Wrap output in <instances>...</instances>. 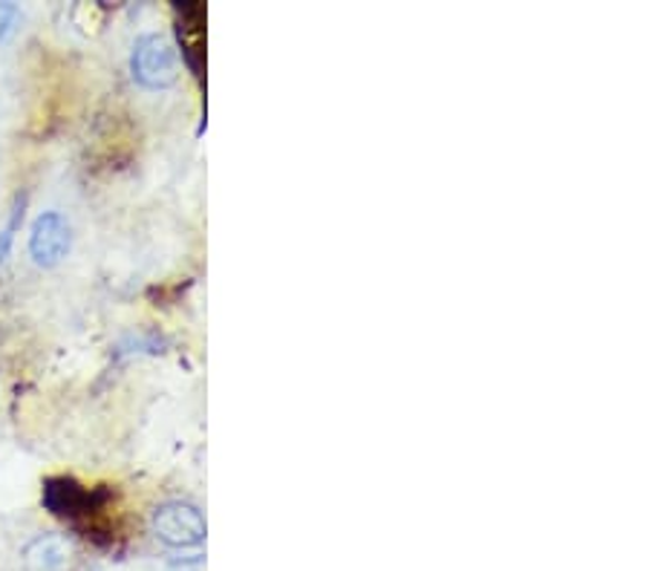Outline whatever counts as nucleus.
I'll return each mask as SVG.
<instances>
[{
    "label": "nucleus",
    "mask_w": 649,
    "mask_h": 571,
    "mask_svg": "<svg viewBox=\"0 0 649 571\" xmlns=\"http://www.w3.org/2000/svg\"><path fill=\"white\" fill-rule=\"evenodd\" d=\"M18 7L14 3H0V41H7L9 32L14 30V21H18Z\"/></svg>",
    "instance_id": "nucleus-7"
},
{
    "label": "nucleus",
    "mask_w": 649,
    "mask_h": 571,
    "mask_svg": "<svg viewBox=\"0 0 649 571\" xmlns=\"http://www.w3.org/2000/svg\"><path fill=\"white\" fill-rule=\"evenodd\" d=\"M205 9L200 3H180L176 7V30L182 41V59L202 79V59H205Z\"/></svg>",
    "instance_id": "nucleus-4"
},
{
    "label": "nucleus",
    "mask_w": 649,
    "mask_h": 571,
    "mask_svg": "<svg viewBox=\"0 0 649 571\" xmlns=\"http://www.w3.org/2000/svg\"><path fill=\"white\" fill-rule=\"evenodd\" d=\"M72 246V232L64 214L47 211L32 223L29 234V257L41 268H52L64 261Z\"/></svg>",
    "instance_id": "nucleus-3"
},
{
    "label": "nucleus",
    "mask_w": 649,
    "mask_h": 571,
    "mask_svg": "<svg viewBox=\"0 0 649 571\" xmlns=\"http://www.w3.org/2000/svg\"><path fill=\"white\" fill-rule=\"evenodd\" d=\"M130 70L144 90H168L180 79V52L171 44V38L151 32L133 47Z\"/></svg>",
    "instance_id": "nucleus-1"
},
{
    "label": "nucleus",
    "mask_w": 649,
    "mask_h": 571,
    "mask_svg": "<svg viewBox=\"0 0 649 571\" xmlns=\"http://www.w3.org/2000/svg\"><path fill=\"white\" fill-rule=\"evenodd\" d=\"M153 534L171 549H196L205 542V517L196 506L173 499L162 502L151 517Z\"/></svg>",
    "instance_id": "nucleus-2"
},
{
    "label": "nucleus",
    "mask_w": 649,
    "mask_h": 571,
    "mask_svg": "<svg viewBox=\"0 0 649 571\" xmlns=\"http://www.w3.org/2000/svg\"><path fill=\"white\" fill-rule=\"evenodd\" d=\"M23 554L32 571H64L70 563V542L64 537H38L29 542Z\"/></svg>",
    "instance_id": "nucleus-5"
},
{
    "label": "nucleus",
    "mask_w": 649,
    "mask_h": 571,
    "mask_svg": "<svg viewBox=\"0 0 649 571\" xmlns=\"http://www.w3.org/2000/svg\"><path fill=\"white\" fill-rule=\"evenodd\" d=\"M23 211H27V196H18V203H14V208H12V217H9L7 228L0 232V266L7 263L9 252H12V246H14V237H18V232H21Z\"/></svg>",
    "instance_id": "nucleus-6"
}]
</instances>
